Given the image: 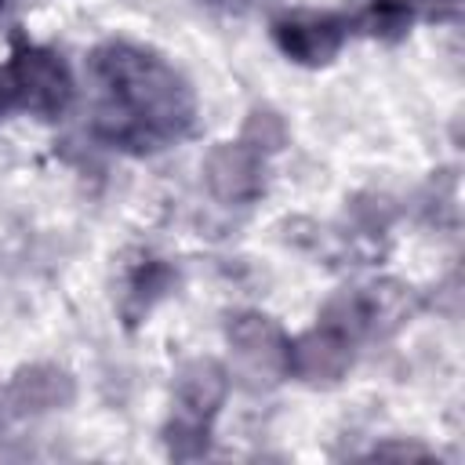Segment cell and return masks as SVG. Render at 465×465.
<instances>
[{"mask_svg":"<svg viewBox=\"0 0 465 465\" xmlns=\"http://www.w3.org/2000/svg\"><path fill=\"white\" fill-rule=\"evenodd\" d=\"M349 33V22L338 15H320V11H294L272 22V40L276 47L298 62V65H327L341 51Z\"/></svg>","mask_w":465,"mask_h":465,"instance_id":"4","label":"cell"},{"mask_svg":"<svg viewBox=\"0 0 465 465\" xmlns=\"http://www.w3.org/2000/svg\"><path fill=\"white\" fill-rule=\"evenodd\" d=\"M411 22H414L411 0H371L356 18V25L378 40H400L411 29Z\"/></svg>","mask_w":465,"mask_h":465,"instance_id":"8","label":"cell"},{"mask_svg":"<svg viewBox=\"0 0 465 465\" xmlns=\"http://www.w3.org/2000/svg\"><path fill=\"white\" fill-rule=\"evenodd\" d=\"M207 185L222 203H247L262 193V174H265V160L262 149L243 142H222L207 153L203 163Z\"/></svg>","mask_w":465,"mask_h":465,"instance_id":"7","label":"cell"},{"mask_svg":"<svg viewBox=\"0 0 465 465\" xmlns=\"http://www.w3.org/2000/svg\"><path fill=\"white\" fill-rule=\"evenodd\" d=\"M229 345L236 352V363L247 378L258 381H276L287 374V338L269 316L258 312H240L229 323Z\"/></svg>","mask_w":465,"mask_h":465,"instance_id":"6","label":"cell"},{"mask_svg":"<svg viewBox=\"0 0 465 465\" xmlns=\"http://www.w3.org/2000/svg\"><path fill=\"white\" fill-rule=\"evenodd\" d=\"M7 4H11V0H0V15H4V11H7Z\"/></svg>","mask_w":465,"mask_h":465,"instance_id":"10","label":"cell"},{"mask_svg":"<svg viewBox=\"0 0 465 465\" xmlns=\"http://www.w3.org/2000/svg\"><path fill=\"white\" fill-rule=\"evenodd\" d=\"M4 80L11 91V105H18L40 120L62 116L76 94L69 65L51 47H40V44H15Z\"/></svg>","mask_w":465,"mask_h":465,"instance_id":"3","label":"cell"},{"mask_svg":"<svg viewBox=\"0 0 465 465\" xmlns=\"http://www.w3.org/2000/svg\"><path fill=\"white\" fill-rule=\"evenodd\" d=\"M94 134L120 153H160L182 142L196 116L189 80L156 51L109 40L91 54Z\"/></svg>","mask_w":465,"mask_h":465,"instance_id":"1","label":"cell"},{"mask_svg":"<svg viewBox=\"0 0 465 465\" xmlns=\"http://www.w3.org/2000/svg\"><path fill=\"white\" fill-rule=\"evenodd\" d=\"M352 349L356 341L345 331L320 320L309 334L287 341V374L309 385H331L352 367Z\"/></svg>","mask_w":465,"mask_h":465,"instance_id":"5","label":"cell"},{"mask_svg":"<svg viewBox=\"0 0 465 465\" xmlns=\"http://www.w3.org/2000/svg\"><path fill=\"white\" fill-rule=\"evenodd\" d=\"M7 109H11V91H7V80H4V73H0V120H4Z\"/></svg>","mask_w":465,"mask_h":465,"instance_id":"9","label":"cell"},{"mask_svg":"<svg viewBox=\"0 0 465 465\" xmlns=\"http://www.w3.org/2000/svg\"><path fill=\"white\" fill-rule=\"evenodd\" d=\"M229 378L214 360H193L174 378V411L167 421V447L174 458H200L211 443V421L225 400Z\"/></svg>","mask_w":465,"mask_h":465,"instance_id":"2","label":"cell"}]
</instances>
